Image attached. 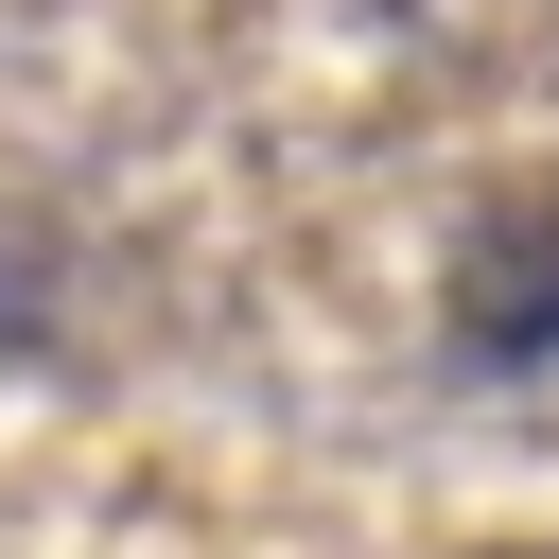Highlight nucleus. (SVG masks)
<instances>
[{
	"label": "nucleus",
	"mask_w": 559,
	"mask_h": 559,
	"mask_svg": "<svg viewBox=\"0 0 559 559\" xmlns=\"http://www.w3.org/2000/svg\"><path fill=\"white\" fill-rule=\"evenodd\" d=\"M454 332H472L489 367L559 349V210H507V227L472 245V280H454Z\"/></svg>",
	"instance_id": "f257e3e1"
}]
</instances>
